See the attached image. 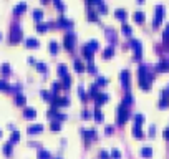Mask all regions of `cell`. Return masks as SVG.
Returning a JSON list of instances; mask_svg holds the SVG:
<instances>
[{
	"label": "cell",
	"instance_id": "1",
	"mask_svg": "<svg viewBox=\"0 0 169 159\" xmlns=\"http://www.w3.org/2000/svg\"><path fill=\"white\" fill-rule=\"evenodd\" d=\"M128 118H129L128 106H124V104L118 106V109H116V121H118L119 124H124V123L128 121Z\"/></svg>",
	"mask_w": 169,
	"mask_h": 159
},
{
	"label": "cell",
	"instance_id": "2",
	"mask_svg": "<svg viewBox=\"0 0 169 159\" xmlns=\"http://www.w3.org/2000/svg\"><path fill=\"white\" fill-rule=\"evenodd\" d=\"M20 40H22V28L18 25H13L10 30V43H17Z\"/></svg>",
	"mask_w": 169,
	"mask_h": 159
},
{
	"label": "cell",
	"instance_id": "3",
	"mask_svg": "<svg viewBox=\"0 0 169 159\" xmlns=\"http://www.w3.org/2000/svg\"><path fill=\"white\" fill-rule=\"evenodd\" d=\"M63 45H65L66 50H71L73 45H75V35L71 33V31H68V33L63 37Z\"/></svg>",
	"mask_w": 169,
	"mask_h": 159
},
{
	"label": "cell",
	"instance_id": "4",
	"mask_svg": "<svg viewBox=\"0 0 169 159\" xmlns=\"http://www.w3.org/2000/svg\"><path fill=\"white\" fill-rule=\"evenodd\" d=\"M163 12H164V7L163 5H157L156 7V17H154V27H157L161 23V18H163Z\"/></svg>",
	"mask_w": 169,
	"mask_h": 159
},
{
	"label": "cell",
	"instance_id": "5",
	"mask_svg": "<svg viewBox=\"0 0 169 159\" xmlns=\"http://www.w3.org/2000/svg\"><path fill=\"white\" fill-rule=\"evenodd\" d=\"M121 83L126 90H129V71L128 70H123L121 71Z\"/></svg>",
	"mask_w": 169,
	"mask_h": 159
},
{
	"label": "cell",
	"instance_id": "6",
	"mask_svg": "<svg viewBox=\"0 0 169 159\" xmlns=\"http://www.w3.org/2000/svg\"><path fill=\"white\" fill-rule=\"evenodd\" d=\"M27 10V3L25 2H20V3H17L15 7H13V13L15 15H20V13H23Z\"/></svg>",
	"mask_w": 169,
	"mask_h": 159
},
{
	"label": "cell",
	"instance_id": "7",
	"mask_svg": "<svg viewBox=\"0 0 169 159\" xmlns=\"http://www.w3.org/2000/svg\"><path fill=\"white\" fill-rule=\"evenodd\" d=\"M108 101V94L104 93H98V96L94 98V103H96V106H101L103 103H106Z\"/></svg>",
	"mask_w": 169,
	"mask_h": 159
},
{
	"label": "cell",
	"instance_id": "8",
	"mask_svg": "<svg viewBox=\"0 0 169 159\" xmlns=\"http://www.w3.org/2000/svg\"><path fill=\"white\" fill-rule=\"evenodd\" d=\"M56 23H58L60 27H66V28H70V27L73 25V22H71V20H68L66 17H63V15L58 18V22H56Z\"/></svg>",
	"mask_w": 169,
	"mask_h": 159
},
{
	"label": "cell",
	"instance_id": "9",
	"mask_svg": "<svg viewBox=\"0 0 169 159\" xmlns=\"http://www.w3.org/2000/svg\"><path fill=\"white\" fill-rule=\"evenodd\" d=\"M83 137L86 141H90V139H94L96 137V129H86V131H83Z\"/></svg>",
	"mask_w": 169,
	"mask_h": 159
},
{
	"label": "cell",
	"instance_id": "10",
	"mask_svg": "<svg viewBox=\"0 0 169 159\" xmlns=\"http://www.w3.org/2000/svg\"><path fill=\"white\" fill-rule=\"evenodd\" d=\"M129 45H131V47L136 50V58H139V56H141V41L131 40V41H129Z\"/></svg>",
	"mask_w": 169,
	"mask_h": 159
},
{
	"label": "cell",
	"instance_id": "11",
	"mask_svg": "<svg viewBox=\"0 0 169 159\" xmlns=\"http://www.w3.org/2000/svg\"><path fill=\"white\" fill-rule=\"evenodd\" d=\"M43 131V124H31L28 126V133L30 134H37V133H41Z\"/></svg>",
	"mask_w": 169,
	"mask_h": 159
},
{
	"label": "cell",
	"instance_id": "12",
	"mask_svg": "<svg viewBox=\"0 0 169 159\" xmlns=\"http://www.w3.org/2000/svg\"><path fill=\"white\" fill-rule=\"evenodd\" d=\"M98 93H100V91H98V84L93 83V84L90 86V90H88V96H90V98H96Z\"/></svg>",
	"mask_w": 169,
	"mask_h": 159
},
{
	"label": "cell",
	"instance_id": "13",
	"mask_svg": "<svg viewBox=\"0 0 169 159\" xmlns=\"http://www.w3.org/2000/svg\"><path fill=\"white\" fill-rule=\"evenodd\" d=\"M93 51L94 50L90 47V45H85V47H83V55L86 56L88 60H93Z\"/></svg>",
	"mask_w": 169,
	"mask_h": 159
},
{
	"label": "cell",
	"instance_id": "14",
	"mask_svg": "<svg viewBox=\"0 0 169 159\" xmlns=\"http://www.w3.org/2000/svg\"><path fill=\"white\" fill-rule=\"evenodd\" d=\"M15 103L18 104V106H25V103H27V98H25V94H22V93H17V94H15Z\"/></svg>",
	"mask_w": 169,
	"mask_h": 159
},
{
	"label": "cell",
	"instance_id": "15",
	"mask_svg": "<svg viewBox=\"0 0 169 159\" xmlns=\"http://www.w3.org/2000/svg\"><path fill=\"white\" fill-rule=\"evenodd\" d=\"M23 116L28 118V119H33L35 116H37V111H35L33 108H25V109H23Z\"/></svg>",
	"mask_w": 169,
	"mask_h": 159
},
{
	"label": "cell",
	"instance_id": "16",
	"mask_svg": "<svg viewBox=\"0 0 169 159\" xmlns=\"http://www.w3.org/2000/svg\"><path fill=\"white\" fill-rule=\"evenodd\" d=\"M38 159H51L50 151H47V149H40V151H38Z\"/></svg>",
	"mask_w": 169,
	"mask_h": 159
},
{
	"label": "cell",
	"instance_id": "17",
	"mask_svg": "<svg viewBox=\"0 0 169 159\" xmlns=\"http://www.w3.org/2000/svg\"><path fill=\"white\" fill-rule=\"evenodd\" d=\"M25 45L28 48H35V47H38V40H37V38H27Z\"/></svg>",
	"mask_w": 169,
	"mask_h": 159
},
{
	"label": "cell",
	"instance_id": "18",
	"mask_svg": "<svg viewBox=\"0 0 169 159\" xmlns=\"http://www.w3.org/2000/svg\"><path fill=\"white\" fill-rule=\"evenodd\" d=\"M50 128L53 129V131H60V129H61V123H60L58 119H51V123H50Z\"/></svg>",
	"mask_w": 169,
	"mask_h": 159
},
{
	"label": "cell",
	"instance_id": "19",
	"mask_svg": "<svg viewBox=\"0 0 169 159\" xmlns=\"http://www.w3.org/2000/svg\"><path fill=\"white\" fill-rule=\"evenodd\" d=\"M58 75L60 76L68 75V70H66V65H65V63H60V65H58Z\"/></svg>",
	"mask_w": 169,
	"mask_h": 159
},
{
	"label": "cell",
	"instance_id": "20",
	"mask_svg": "<svg viewBox=\"0 0 169 159\" xmlns=\"http://www.w3.org/2000/svg\"><path fill=\"white\" fill-rule=\"evenodd\" d=\"M93 116H94V119H96V121H101V119H103V114H101V109H100V106H96V108H94V111H93Z\"/></svg>",
	"mask_w": 169,
	"mask_h": 159
},
{
	"label": "cell",
	"instance_id": "21",
	"mask_svg": "<svg viewBox=\"0 0 169 159\" xmlns=\"http://www.w3.org/2000/svg\"><path fill=\"white\" fill-rule=\"evenodd\" d=\"M156 70L157 71H166V70H169V63L167 61H161L159 65L156 66Z\"/></svg>",
	"mask_w": 169,
	"mask_h": 159
},
{
	"label": "cell",
	"instance_id": "22",
	"mask_svg": "<svg viewBox=\"0 0 169 159\" xmlns=\"http://www.w3.org/2000/svg\"><path fill=\"white\" fill-rule=\"evenodd\" d=\"M0 90H5V91H10V90H13V86H12V84H8V83H7V81L0 80Z\"/></svg>",
	"mask_w": 169,
	"mask_h": 159
},
{
	"label": "cell",
	"instance_id": "23",
	"mask_svg": "<svg viewBox=\"0 0 169 159\" xmlns=\"http://www.w3.org/2000/svg\"><path fill=\"white\" fill-rule=\"evenodd\" d=\"M113 51H114V48H113V47L104 48V51H103V58H111V56H113Z\"/></svg>",
	"mask_w": 169,
	"mask_h": 159
},
{
	"label": "cell",
	"instance_id": "24",
	"mask_svg": "<svg viewBox=\"0 0 169 159\" xmlns=\"http://www.w3.org/2000/svg\"><path fill=\"white\" fill-rule=\"evenodd\" d=\"M48 48H50V51H51V53H53V55H55V53L58 51V43H56L55 40H51L50 43H48Z\"/></svg>",
	"mask_w": 169,
	"mask_h": 159
},
{
	"label": "cell",
	"instance_id": "25",
	"mask_svg": "<svg viewBox=\"0 0 169 159\" xmlns=\"http://www.w3.org/2000/svg\"><path fill=\"white\" fill-rule=\"evenodd\" d=\"M114 13H116V18H119V20H124L126 18V10H123V8H118Z\"/></svg>",
	"mask_w": 169,
	"mask_h": 159
},
{
	"label": "cell",
	"instance_id": "26",
	"mask_svg": "<svg viewBox=\"0 0 169 159\" xmlns=\"http://www.w3.org/2000/svg\"><path fill=\"white\" fill-rule=\"evenodd\" d=\"M75 70H76V71H83V70H85V65H83L81 60H78V58L75 60Z\"/></svg>",
	"mask_w": 169,
	"mask_h": 159
},
{
	"label": "cell",
	"instance_id": "27",
	"mask_svg": "<svg viewBox=\"0 0 169 159\" xmlns=\"http://www.w3.org/2000/svg\"><path fill=\"white\" fill-rule=\"evenodd\" d=\"M70 84H71V78H70L68 75L63 76V81H61V86L63 88H70Z\"/></svg>",
	"mask_w": 169,
	"mask_h": 159
},
{
	"label": "cell",
	"instance_id": "28",
	"mask_svg": "<svg viewBox=\"0 0 169 159\" xmlns=\"http://www.w3.org/2000/svg\"><path fill=\"white\" fill-rule=\"evenodd\" d=\"M33 18L37 20V22H40L41 18H43V12H41V10H33Z\"/></svg>",
	"mask_w": 169,
	"mask_h": 159
},
{
	"label": "cell",
	"instance_id": "29",
	"mask_svg": "<svg viewBox=\"0 0 169 159\" xmlns=\"http://www.w3.org/2000/svg\"><path fill=\"white\" fill-rule=\"evenodd\" d=\"M141 154H143V156H146V157H151L153 156V149H151V147H143V149H141Z\"/></svg>",
	"mask_w": 169,
	"mask_h": 159
},
{
	"label": "cell",
	"instance_id": "30",
	"mask_svg": "<svg viewBox=\"0 0 169 159\" xmlns=\"http://www.w3.org/2000/svg\"><path fill=\"white\" fill-rule=\"evenodd\" d=\"M3 154H5V156L12 154V143H7L5 146H3Z\"/></svg>",
	"mask_w": 169,
	"mask_h": 159
},
{
	"label": "cell",
	"instance_id": "31",
	"mask_svg": "<svg viewBox=\"0 0 169 159\" xmlns=\"http://www.w3.org/2000/svg\"><path fill=\"white\" fill-rule=\"evenodd\" d=\"M133 103V96L129 93H126V96H124V100H123V103L121 104H124V106H128V104H131Z\"/></svg>",
	"mask_w": 169,
	"mask_h": 159
},
{
	"label": "cell",
	"instance_id": "32",
	"mask_svg": "<svg viewBox=\"0 0 169 159\" xmlns=\"http://www.w3.org/2000/svg\"><path fill=\"white\" fill-rule=\"evenodd\" d=\"M88 18L93 20V22H98V15H96V12H94V10H88Z\"/></svg>",
	"mask_w": 169,
	"mask_h": 159
},
{
	"label": "cell",
	"instance_id": "33",
	"mask_svg": "<svg viewBox=\"0 0 169 159\" xmlns=\"http://www.w3.org/2000/svg\"><path fill=\"white\" fill-rule=\"evenodd\" d=\"M88 71H90V73H96V66H94V63H93V60H90V61H88Z\"/></svg>",
	"mask_w": 169,
	"mask_h": 159
},
{
	"label": "cell",
	"instance_id": "34",
	"mask_svg": "<svg viewBox=\"0 0 169 159\" xmlns=\"http://www.w3.org/2000/svg\"><path fill=\"white\" fill-rule=\"evenodd\" d=\"M134 20H136L138 23L144 22V13H143V12H136V13H134Z\"/></svg>",
	"mask_w": 169,
	"mask_h": 159
},
{
	"label": "cell",
	"instance_id": "35",
	"mask_svg": "<svg viewBox=\"0 0 169 159\" xmlns=\"http://www.w3.org/2000/svg\"><path fill=\"white\" fill-rule=\"evenodd\" d=\"M143 121H144L143 114H136L134 116V126H141V124H143Z\"/></svg>",
	"mask_w": 169,
	"mask_h": 159
},
{
	"label": "cell",
	"instance_id": "36",
	"mask_svg": "<svg viewBox=\"0 0 169 159\" xmlns=\"http://www.w3.org/2000/svg\"><path fill=\"white\" fill-rule=\"evenodd\" d=\"M18 139H20V133L18 131H13L12 136H10V143H17Z\"/></svg>",
	"mask_w": 169,
	"mask_h": 159
},
{
	"label": "cell",
	"instance_id": "37",
	"mask_svg": "<svg viewBox=\"0 0 169 159\" xmlns=\"http://www.w3.org/2000/svg\"><path fill=\"white\" fill-rule=\"evenodd\" d=\"M133 134H134L136 137H143V131H141L139 126H134V128H133Z\"/></svg>",
	"mask_w": 169,
	"mask_h": 159
},
{
	"label": "cell",
	"instance_id": "38",
	"mask_svg": "<svg viewBox=\"0 0 169 159\" xmlns=\"http://www.w3.org/2000/svg\"><path fill=\"white\" fill-rule=\"evenodd\" d=\"M10 71H12V70H10V65H8V63H3V65H2V73H3V75H8Z\"/></svg>",
	"mask_w": 169,
	"mask_h": 159
},
{
	"label": "cell",
	"instance_id": "39",
	"mask_svg": "<svg viewBox=\"0 0 169 159\" xmlns=\"http://www.w3.org/2000/svg\"><path fill=\"white\" fill-rule=\"evenodd\" d=\"M47 28H48V23H38V25H37V30L38 31H47Z\"/></svg>",
	"mask_w": 169,
	"mask_h": 159
},
{
	"label": "cell",
	"instance_id": "40",
	"mask_svg": "<svg viewBox=\"0 0 169 159\" xmlns=\"http://www.w3.org/2000/svg\"><path fill=\"white\" fill-rule=\"evenodd\" d=\"M110 157H113V159H119V157H121V153H119L118 149H113V151H111V154H110Z\"/></svg>",
	"mask_w": 169,
	"mask_h": 159
},
{
	"label": "cell",
	"instance_id": "41",
	"mask_svg": "<svg viewBox=\"0 0 169 159\" xmlns=\"http://www.w3.org/2000/svg\"><path fill=\"white\" fill-rule=\"evenodd\" d=\"M121 30H123V33H124V35H131V27H129V25H126V23L123 25Z\"/></svg>",
	"mask_w": 169,
	"mask_h": 159
},
{
	"label": "cell",
	"instance_id": "42",
	"mask_svg": "<svg viewBox=\"0 0 169 159\" xmlns=\"http://www.w3.org/2000/svg\"><path fill=\"white\" fill-rule=\"evenodd\" d=\"M41 96H43V100H48V101H50L51 100V93H50V91H41Z\"/></svg>",
	"mask_w": 169,
	"mask_h": 159
},
{
	"label": "cell",
	"instance_id": "43",
	"mask_svg": "<svg viewBox=\"0 0 169 159\" xmlns=\"http://www.w3.org/2000/svg\"><path fill=\"white\" fill-rule=\"evenodd\" d=\"M37 68H38V70H40V71H43V73H45V71H47V65H45V63H43V61L37 63Z\"/></svg>",
	"mask_w": 169,
	"mask_h": 159
},
{
	"label": "cell",
	"instance_id": "44",
	"mask_svg": "<svg viewBox=\"0 0 169 159\" xmlns=\"http://www.w3.org/2000/svg\"><path fill=\"white\" fill-rule=\"evenodd\" d=\"M98 8H100V12H101V13H106L108 7H106V5H104V3H103V2H101V3H98Z\"/></svg>",
	"mask_w": 169,
	"mask_h": 159
},
{
	"label": "cell",
	"instance_id": "45",
	"mask_svg": "<svg viewBox=\"0 0 169 159\" xmlns=\"http://www.w3.org/2000/svg\"><path fill=\"white\" fill-rule=\"evenodd\" d=\"M78 94H80V96H81V100H83V101L86 100V96H85V90H83V86H81V84H80V86H78Z\"/></svg>",
	"mask_w": 169,
	"mask_h": 159
},
{
	"label": "cell",
	"instance_id": "46",
	"mask_svg": "<svg viewBox=\"0 0 169 159\" xmlns=\"http://www.w3.org/2000/svg\"><path fill=\"white\" fill-rule=\"evenodd\" d=\"M51 88H53V91H51V93H58V90L61 88V84H60V83H53V84H51Z\"/></svg>",
	"mask_w": 169,
	"mask_h": 159
},
{
	"label": "cell",
	"instance_id": "47",
	"mask_svg": "<svg viewBox=\"0 0 169 159\" xmlns=\"http://www.w3.org/2000/svg\"><path fill=\"white\" fill-rule=\"evenodd\" d=\"M106 83H108V80H106V78H103V76H100V78H98V81H96L98 86H100V84H106Z\"/></svg>",
	"mask_w": 169,
	"mask_h": 159
},
{
	"label": "cell",
	"instance_id": "48",
	"mask_svg": "<svg viewBox=\"0 0 169 159\" xmlns=\"http://www.w3.org/2000/svg\"><path fill=\"white\" fill-rule=\"evenodd\" d=\"M100 157L101 159H110V153H108V151H101V153H100Z\"/></svg>",
	"mask_w": 169,
	"mask_h": 159
},
{
	"label": "cell",
	"instance_id": "49",
	"mask_svg": "<svg viewBox=\"0 0 169 159\" xmlns=\"http://www.w3.org/2000/svg\"><path fill=\"white\" fill-rule=\"evenodd\" d=\"M88 45H90V47L93 48V50H96V48H98V41H96V40H91Z\"/></svg>",
	"mask_w": 169,
	"mask_h": 159
},
{
	"label": "cell",
	"instance_id": "50",
	"mask_svg": "<svg viewBox=\"0 0 169 159\" xmlns=\"http://www.w3.org/2000/svg\"><path fill=\"white\" fill-rule=\"evenodd\" d=\"M86 2L88 3H96V5H98V3H101L103 0H86Z\"/></svg>",
	"mask_w": 169,
	"mask_h": 159
},
{
	"label": "cell",
	"instance_id": "51",
	"mask_svg": "<svg viewBox=\"0 0 169 159\" xmlns=\"http://www.w3.org/2000/svg\"><path fill=\"white\" fill-rule=\"evenodd\" d=\"M83 116H85V118H90L91 113H90V111H83Z\"/></svg>",
	"mask_w": 169,
	"mask_h": 159
},
{
	"label": "cell",
	"instance_id": "52",
	"mask_svg": "<svg viewBox=\"0 0 169 159\" xmlns=\"http://www.w3.org/2000/svg\"><path fill=\"white\" fill-rule=\"evenodd\" d=\"M154 129H156L154 126H151V128H149V134H151V136H154Z\"/></svg>",
	"mask_w": 169,
	"mask_h": 159
},
{
	"label": "cell",
	"instance_id": "53",
	"mask_svg": "<svg viewBox=\"0 0 169 159\" xmlns=\"http://www.w3.org/2000/svg\"><path fill=\"white\" fill-rule=\"evenodd\" d=\"M164 137H166V139H169V128L166 129V131H164Z\"/></svg>",
	"mask_w": 169,
	"mask_h": 159
},
{
	"label": "cell",
	"instance_id": "54",
	"mask_svg": "<svg viewBox=\"0 0 169 159\" xmlns=\"http://www.w3.org/2000/svg\"><path fill=\"white\" fill-rule=\"evenodd\" d=\"M53 2H55V5H58V3H61V2H60V0H53Z\"/></svg>",
	"mask_w": 169,
	"mask_h": 159
},
{
	"label": "cell",
	"instance_id": "55",
	"mask_svg": "<svg viewBox=\"0 0 169 159\" xmlns=\"http://www.w3.org/2000/svg\"><path fill=\"white\" fill-rule=\"evenodd\" d=\"M41 2H43V3H47V2H48V0H41Z\"/></svg>",
	"mask_w": 169,
	"mask_h": 159
},
{
	"label": "cell",
	"instance_id": "56",
	"mask_svg": "<svg viewBox=\"0 0 169 159\" xmlns=\"http://www.w3.org/2000/svg\"><path fill=\"white\" fill-rule=\"evenodd\" d=\"M0 137H2V131H0Z\"/></svg>",
	"mask_w": 169,
	"mask_h": 159
},
{
	"label": "cell",
	"instance_id": "57",
	"mask_svg": "<svg viewBox=\"0 0 169 159\" xmlns=\"http://www.w3.org/2000/svg\"><path fill=\"white\" fill-rule=\"evenodd\" d=\"M0 38H2V33H0Z\"/></svg>",
	"mask_w": 169,
	"mask_h": 159
},
{
	"label": "cell",
	"instance_id": "58",
	"mask_svg": "<svg viewBox=\"0 0 169 159\" xmlns=\"http://www.w3.org/2000/svg\"><path fill=\"white\" fill-rule=\"evenodd\" d=\"M56 159H60V157H56Z\"/></svg>",
	"mask_w": 169,
	"mask_h": 159
},
{
	"label": "cell",
	"instance_id": "59",
	"mask_svg": "<svg viewBox=\"0 0 169 159\" xmlns=\"http://www.w3.org/2000/svg\"><path fill=\"white\" fill-rule=\"evenodd\" d=\"M167 91H169V90H167Z\"/></svg>",
	"mask_w": 169,
	"mask_h": 159
}]
</instances>
